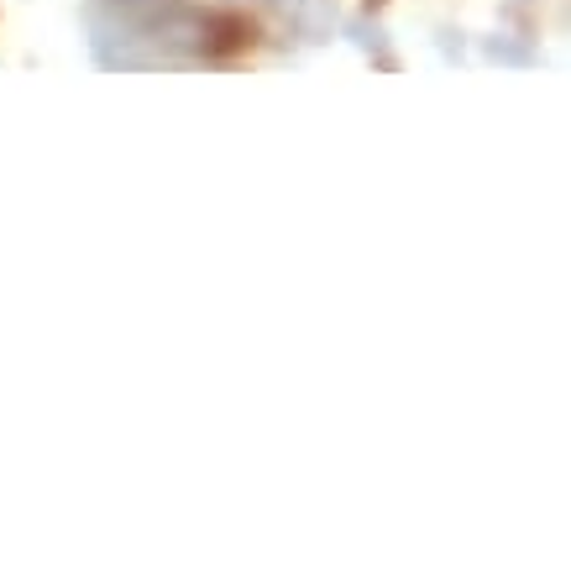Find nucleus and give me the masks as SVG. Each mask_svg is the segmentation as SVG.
Instances as JSON below:
<instances>
[{"label":"nucleus","mask_w":571,"mask_h":571,"mask_svg":"<svg viewBox=\"0 0 571 571\" xmlns=\"http://www.w3.org/2000/svg\"><path fill=\"white\" fill-rule=\"evenodd\" d=\"M482 53H488L493 64H503V69H535V64H540L535 43L519 37V32H493V37H482Z\"/></svg>","instance_id":"nucleus-3"},{"label":"nucleus","mask_w":571,"mask_h":571,"mask_svg":"<svg viewBox=\"0 0 571 571\" xmlns=\"http://www.w3.org/2000/svg\"><path fill=\"white\" fill-rule=\"evenodd\" d=\"M435 37H441V53H446V58H461V53H467V43H461V32H456V26H441Z\"/></svg>","instance_id":"nucleus-5"},{"label":"nucleus","mask_w":571,"mask_h":571,"mask_svg":"<svg viewBox=\"0 0 571 571\" xmlns=\"http://www.w3.org/2000/svg\"><path fill=\"white\" fill-rule=\"evenodd\" d=\"M252 43V22L247 16H231V11H205V37H199V53L205 58H220V53H237Z\"/></svg>","instance_id":"nucleus-1"},{"label":"nucleus","mask_w":571,"mask_h":571,"mask_svg":"<svg viewBox=\"0 0 571 571\" xmlns=\"http://www.w3.org/2000/svg\"><path fill=\"white\" fill-rule=\"evenodd\" d=\"M346 37H352L362 53H373V64H378V69H399V64H393V53H388V32H382L373 16H357V22H346Z\"/></svg>","instance_id":"nucleus-4"},{"label":"nucleus","mask_w":571,"mask_h":571,"mask_svg":"<svg viewBox=\"0 0 571 571\" xmlns=\"http://www.w3.org/2000/svg\"><path fill=\"white\" fill-rule=\"evenodd\" d=\"M305 43H326L335 32V0H278Z\"/></svg>","instance_id":"nucleus-2"}]
</instances>
